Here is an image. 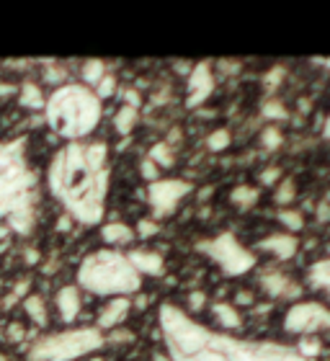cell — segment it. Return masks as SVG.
Masks as SVG:
<instances>
[{"label": "cell", "mask_w": 330, "mask_h": 361, "mask_svg": "<svg viewBox=\"0 0 330 361\" xmlns=\"http://www.w3.org/2000/svg\"><path fill=\"white\" fill-rule=\"evenodd\" d=\"M160 333L171 361H307L274 341H238L209 331L171 302L160 305Z\"/></svg>", "instance_id": "6da1fadb"}, {"label": "cell", "mask_w": 330, "mask_h": 361, "mask_svg": "<svg viewBox=\"0 0 330 361\" xmlns=\"http://www.w3.org/2000/svg\"><path fill=\"white\" fill-rule=\"evenodd\" d=\"M54 199L82 225L104 219L109 194V147L106 142H68L47 168Z\"/></svg>", "instance_id": "7a4b0ae2"}, {"label": "cell", "mask_w": 330, "mask_h": 361, "mask_svg": "<svg viewBox=\"0 0 330 361\" xmlns=\"http://www.w3.org/2000/svg\"><path fill=\"white\" fill-rule=\"evenodd\" d=\"M34 199L37 178L29 168L23 142H0V219H6L18 235L31 233Z\"/></svg>", "instance_id": "3957f363"}, {"label": "cell", "mask_w": 330, "mask_h": 361, "mask_svg": "<svg viewBox=\"0 0 330 361\" xmlns=\"http://www.w3.org/2000/svg\"><path fill=\"white\" fill-rule=\"evenodd\" d=\"M44 116L57 137L68 142H82L101 124L104 104L88 85L65 83L47 98Z\"/></svg>", "instance_id": "277c9868"}, {"label": "cell", "mask_w": 330, "mask_h": 361, "mask_svg": "<svg viewBox=\"0 0 330 361\" xmlns=\"http://www.w3.org/2000/svg\"><path fill=\"white\" fill-rule=\"evenodd\" d=\"M78 284L96 297H129L140 292L142 276L129 264L127 253L101 248L82 258L78 269Z\"/></svg>", "instance_id": "5b68a950"}, {"label": "cell", "mask_w": 330, "mask_h": 361, "mask_svg": "<svg viewBox=\"0 0 330 361\" xmlns=\"http://www.w3.org/2000/svg\"><path fill=\"white\" fill-rule=\"evenodd\" d=\"M106 338L98 328H70L39 338L29 348L26 361H75L104 346Z\"/></svg>", "instance_id": "8992f818"}, {"label": "cell", "mask_w": 330, "mask_h": 361, "mask_svg": "<svg viewBox=\"0 0 330 361\" xmlns=\"http://www.w3.org/2000/svg\"><path fill=\"white\" fill-rule=\"evenodd\" d=\"M199 253L214 261L219 269L225 271L227 276H243L248 271H253L255 266V256L245 245L235 240L230 233H222V235H214V238H207L196 245Z\"/></svg>", "instance_id": "52a82bcc"}, {"label": "cell", "mask_w": 330, "mask_h": 361, "mask_svg": "<svg viewBox=\"0 0 330 361\" xmlns=\"http://www.w3.org/2000/svg\"><path fill=\"white\" fill-rule=\"evenodd\" d=\"M284 331L294 336L330 331V310L320 302H294L284 315Z\"/></svg>", "instance_id": "ba28073f"}, {"label": "cell", "mask_w": 330, "mask_h": 361, "mask_svg": "<svg viewBox=\"0 0 330 361\" xmlns=\"http://www.w3.org/2000/svg\"><path fill=\"white\" fill-rule=\"evenodd\" d=\"M188 194H191V183L188 180L158 178L147 186V204L152 207L155 217H168Z\"/></svg>", "instance_id": "9c48e42d"}, {"label": "cell", "mask_w": 330, "mask_h": 361, "mask_svg": "<svg viewBox=\"0 0 330 361\" xmlns=\"http://www.w3.org/2000/svg\"><path fill=\"white\" fill-rule=\"evenodd\" d=\"M214 73H212L209 62H199L191 73H188V83H186V106L188 109H196L202 106L207 98L212 96L214 90Z\"/></svg>", "instance_id": "30bf717a"}, {"label": "cell", "mask_w": 330, "mask_h": 361, "mask_svg": "<svg viewBox=\"0 0 330 361\" xmlns=\"http://www.w3.org/2000/svg\"><path fill=\"white\" fill-rule=\"evenodd\" d=\"M261 289L269 294L271 300H297L300 297V284L286 274L269 271L261 276Z\"/></svg>", "instance_id": "8fae6325"}, {"label": "cell", "mask_w": 330, "mask_h": 361, "mask_svg": "<svg viewBox=\"0 0 330 361\" xmlns=\"http://www.w3.org/2000/svg\"><path fill=\"white\" fill-rule=\"evenodd\" d=\"M129 310H132V302L129 297H111V300L106 302L104 310L98 312V331H114V328H119L124 323V317L129 315Z\"/></svg>", "instance_id": "7c38bea8"}, {"label": "cell", "mask_w": 330, "mask_h": 361, "mask_svg": "<svg viewBox=\"0 0 330 361\" xmlns=\"http://www.w3.org/2000/svg\"><path fill=\"white\" fill-rule=\"evenodd\" d=\"M258 248L271 253V256L279 258V261H289V258H294L300 243L289 233H274V235H266L263 240H258Z\"/></svg>", "instance_id": "4fadbf2b"}, {"label": "cell", "mask_w": 330, "mask_h": 361, "mask_svg": "<svg viewBox=\"0 0 330 361\" xmlns=\"http://www.w3.org/2000/svg\"><path fill=\"white\" fill-rule=\"evenodd\" d=\"M54 305H57V312H60L62 323L73 325L78 320V315H80V310H82L80 289L73 286V284L62 286L60 292H57V297H54Z\"/></svg>", "instance_id": "5bb4252c"}, {"label": "cell", "mask_w": 330, "mask_h": 361, "mask_svg": "<svg viewBox=\"0 0 330 361\" xmlns=\"http://www.w3.org/2000/svg\"><path fill=\"white\" fill-rule=\"evenodd\" d=\"M127 258L140 276H160L165 271L163 256L155 253V250H129Z\"/></svg>", "instance_id": "9a60e30c"}, {"label": "cell", "mask_w": 330, "mask_h": 361, "mask_svg": "<svg viewBox=\"0 0 330 361\" xmlns=\"http://www.w3.org/2000/svg\"><path fill=\"white\" fill-rule=\"evenodd\" d=\"M135 238H137L135 230L129 225H124V222H109V225L101 227V240L114 250L124 248V245H132Z\"/></svg>", "instance_id": "2e32d148"}, {"label": "cell", "mask_w": 330, "mask_h": 361, "mask_svg": "<svg viewBox=\"0 0 330 361\" xmlns=\"http://www.w3.org/2000/svg\"><path fill=\"white\" fill-rule=\"evenodd\" d=\"M212 317H214L217 325H222L225 331H235V328L243 325V315L238 312L235 305H230V302H214V305H212Z\"/></svg>", "instance_id": "e0dca14e"}, {"label": "cell", "mask_w": 330, "mask_h": 361, "mask_svg": "<svg viewBox=\"0 0 330 361\" xmlns=\"http://www.w3.org/2000/svg\"><path fill=\"white\" fill-rule=\"evenodd\" d=\"M307 281L312 289L323 292L330 300V258H323V261H315V264L307 269Z\"/></svg>", "instance_id": "ac0fdd59"}, {"label": "cell", "mask_w": 330, "mask_h": 361, "mask_svg": "<svg viewBox=\"0 0 330 361\" xmlns=\"http://www.w3.org/2000/svg\"><path fill=\"white\" fill-rule=\"evenodd\" d=\"M23 312L31 317V323L39 325V328H44L47 325V302L44 297H39V294H26L23 297Z\"/></svg>", "instance_id": "d6986e66"}, {"label": "cell", "mask_w": 330, "mask_h": 361, "mask_svg": "<svg viewBox=\"0 0 330 361\" xmlns=\"http://www.w3.org/2000/svg\"><path fill=\"white\" fill-rule=\"evenodd\" d=\"M18 101H21L23 109H44L47 106L44 93L37 83H23L21 90H18Z\"/></svg>", "instance_id": "ffe728a7"}, {"label": "cell", "mask_w": 330, "mask_h": 361, "mask_svg": "<svg viewBox=\"0 0 330 361\" xmlns=\"http://www.w3.org/2000/svg\"><path fill=\"white\" fill-rule=\"evenodd\" d=\"M80 75H82V85H88V88L93 90L98 83H101V80H104V75H106V65H104L101 60H88V62H82Z\"/></svg>", "instance_id": "44dd1931"}, {"label": "cell", "mask_w": 330, "mask_h": 361, "mask_svg": "<svg viewBox=\"0 0 330 361\" xmlns=\"http://www.w3.org/2000/svg\"><path fill=\"white\" fill-rule=\"evenodd\" d=\"M137 119H140V111L137 109H132V106H121L119 111H116V116H114V129L119 132V135L127 137L132 129H135Z\"/></svg>", "instance_id": "7402d4cb"}, {"label": "cell", "mask_w": 330, "mask_h": 361, "mask_svg": "<svg viewBox=\"0 0 330 361\" xmlns=\"http://www.w3.org/2000/svg\"><path fill=\"white\" fill-rule=\"evenodd\" d=\"M147 158L155 163L158 168H171L176 163V155H173V147L168 142H155L147 152Z\"/></svg>", "instance_id": "603a6c76"}, {"label": "cell", "mask_w": 330, "mask_h": 361, "mask_svg": "<svg viewBox=\"0 0 330 361\" xmlns=\"http://www.w3.org/2000/svg\"><path fill=\"white\" fill-rule=\"evenodd\" d=\"M230 202H233L238 209H250V207L258 202V188H255V186H238V188H233V194H230Z\"/></svg>", "instance_id": "cb8c5ba5"}, {"label": "cell", "mask_w": 330, "mask_h": 361, "mask_svg": "<svg viewBox=\"0 0 330 361\" xmlns=\"http://www.w3.org/2000/svg\"><path fill=\"white\" fill-rule=\"evenodd\" d=\"M294 199H297V180L294 178L279 180L276 191H274V202H276L279 207H286V204H292Z\"/></svg>", "instance_id": "d4e9b609"}, {"label": "cell", "mask_w": 330, "mask_h": 361, "mask_svg": "<svg viewBox=\"0 0 330 361\" xmlns=\"http://www.w3.org/2000/svg\"><path fill=\"white\" fill-rule=\"evenodd\" d=\"M230 145H233V137H230L227 129H214V132L207 137V147H209L212 152H222V150H227Z\"/></svg>", "instance_id": "484cf974"}, {"label": "cell", "mask_w": 330, "mask_h": 361, "mask_svg": "<svg viewBox=\"0 0 330 361\" xmlns=\"http://www.w3.org/2000/svg\"><path fill=\"white\" fill-rule=\"evenodd\" d=\"M279 222L289 230V235L305 227V217H302V212H294V209H281V212H279Z\"/></svg>", "instance_id": "4316f807"}, {"label": "cell", "mask_w": 330, "mask_h": 361, "mask_svg": "<svg viewBox=\"0 0 330 361\" xmlns=\"http://www.w3.org/2000/svg\"><path fill=\"white\" fill-rule=\"evenodd\" d=\"M258 140H261V145L266 147V150H276L279 145L284 142V135H281V129L279 127H266Z\"/></svg>", "instance_id": "83f0119b"}, {"label": "cell", "mask_w": 330, "mask_h": 361, "mask_svg": "<svg viewBox=\"0 0 330 361\" xmlns=\"http://www.w3.org/2000/svg\"><path fill=\"white\" fill-rule=\"evenodd\" d=\"M114 90H116V78H114V75H109V73H106V75H104V80H101V83H98L96 88H93V93H96V96H98V101H101V104H104L106 98H111V96H114Z\"/></svg>", "instance_id": "f1b7e54d"}, {"label": "cell", "mask_w": 330, "mask_h": 361, "mask_svg": "<svg viewBox=\"0 0 330 361\" xmlns=\"http://www.w3.org/2000/svg\"><path fill=\"white\" fill-rule=\"evenodd\" d=\"M261 114H263V119H271V121L286 119V109H284V104H279V101H266Z\"/></svg>", "instance_id": "f546056e"}, {"label": "cell", "mask_w": 330, "mask_h": 361, "mask_svg": "<svg viewBox=\"0 0 330 361\" xmlns=\"http://www.w3.org/2000/svg\"><path fill=\"white\" fill-rule=\"evenodd\" d=\"M297 351H300V354L305 356L307 361H312L317 354H320V343H317V341L312 338V336H305V338L300 341V346H297Z\"/></svg>", "instance_id": "4dcf8cb0"}, {"label": "cell", "mask_w": 330, "mask_h": 361, "mask_svg": "<svg viewBox=\"0 0 330 361\" xmlns=\"http://www.w3.org/2000/svg\"><path fill=\"white\" fill-rule=\"evenodd\" d=\"M140 173H142V178L147 180V183H152V180L160 178V168L155 166L150 158H145L142 163H140Z\"/></svg>", "instance_id": "1f68e13d"}, {"label": "cell", "mask_w": 330, "mask_h": 361, "mask_svg": "<svg viewBox=\"0 0 330 361\" xmlns=\"http://www.w3.org/2000/svg\"><path fill=\"white\" fill-rule=\"evenodd\" d=\"M158 233V222L155 219H140L137 222V230L135 235H140V238H150V235Z\"/></svg>", "instance_id": "d6a6232c"}, {"label": "cell", "mask_w": 330, "mask_h": 361, "mask_svg": "<svg viewBox=\"0 0 330 361\" xmlns=\"http://www.w3.org/2000/svg\"><path fill=\"white\" fill-rule=\"evenodd\" d=\"M23 336H26V331H23L21 323H11V325H8V338H11V343H21Z\"/></svg>", "instance_id": "836d02e7"}, {"label": "cell", "mask_w": 330, "mask_h": 361, "mask_svg": "<svg viewBox=\"0 0 330 361\" xmlns=\"http://www.w3.org/2000/svg\"><path fill=\"white\" fill-rule=\"evenodd\" d=\"M186 300H188V307L199 312V310L204 307V302H207V294H204V292H191V294L186 297Z\"/></svg>", "instance_id": "e575fe53"}, {"label": "cell", "mask_w": 330, "mask_h": 361, "mask_svg": "<svg viewBox=\"0 0 330 361\" xmlns=\"http://www.w3.org/2000/svg\"><path fill=\"white\" fill-rule=\"evenodd\" d=\"M109 338H111L114 343H132V341H135V336H132L129 331H119V328H114Z\"/></svg>", "instance_id": "d590c367"}, {"label": "cell", "mask_w": 330, "mask_h": 361, "mask_svg": "<svg viewBox=\"0 0 330 361\" xmlns=\"http://www.w3.org/2000/svg\"><path fill=\"white\" fill-rule=\"evenodd\" d=\"M279 176H281V171H279V168H269V171H263V173H261V183H263V186H271V183H276Z\"/></svg>", "instance_id": "8d00e7d4"}, {"label": "cell", "mask_w": 330, "mask_h": 361, "mask_svg": "<svg viewBox=\"0 0 330 361\" xmlns=\"http://www.w3.org/2000/svg\"><path fill=\"white\" fill-rule=\"evenodd\" d=\"M235 302H238V305H253V294H250V292H238V294H235Z\"/></svg>", "instance_id": "74e56055"}, {"label": "cell", "mask_w": 330, "mask_h": 361, "mask_svg": "<svg viewBox=\"0 0 330 361\" xmlns=\"http://www.w3.org/2000/svg\"><path fill=\"white\" fill-rule=\"evenodd\" d=\"M317 219H320V222H328V219H330V207H328V204H320V207H317Z\"/></svg>", "instance_id": "f35d334b"}, {"label": "cell", "mask_w": 330, "mask_h": 361, "mask_svg": "<svg viewBox=\"0 0 330 361\" xmlns=\"http://www.w3.org/2000/svg\"><path fill=\"white\" fill-rule=\"evenodd\" d=\"M325 140H330V114H328V121H325V129H323Z\"/></svg>", "instance_id": "ab89813d"}, {"label": "cell", "mask_w": 330, "mask_h": 361, "mask_svg": "<svg viewBox=\"0 0 330 361\" xmlns=\"http://www.w3.org/2000/svg\"><path fill=\"white\" fill-rule=\"evenodd\" d=\"M317 65H323V68L330 70V60H317Z\"/></svg>", "instance_id": "60d3db41"}, {"label": "cell", "mask_w": 330, "mask_h": 361, "mask_svg": "<svg viewBox=\"0 0 330 361\" xmlns=\"http://www.w3.org/2000/svg\"><path fill=\"white\" fill-rule=\"evenodd\" d=\"M90 361H104V359H98V356H96V359H90Z\"/></svg>", "instance_id": "b9f144b4"}]
</instances>
